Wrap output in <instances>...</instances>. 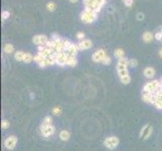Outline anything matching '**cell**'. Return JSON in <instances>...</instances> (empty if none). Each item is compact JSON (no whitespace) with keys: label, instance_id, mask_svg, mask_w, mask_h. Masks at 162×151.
Instances as JSON below:
<instances>
[{"label":"cell","instance_id":"28","mask_svg":"<svg viewBox=\"0 0 162 151\" xmlns=\"http://www.w3.org/2000/svg\"><path fill=\"white\" fill-rule=\"evenodd\" d=\"M101 64H103L104 66H109V64H112V58H111V56H107L106 58L103 60V62H101Z\"/></svg>","mask_w":162,"mask_h":151},{"label":"cell","instance_id":"25","mask_svg":"<svg viewBox=\"0 0 162 151\" xmlns=\"http://www.w3.org/2000/svg\"><path fill=\"white\" fill-rule=\"evenodd\" d=\"M42 124L45 125H51L52 124V117L51 116H45L43 118V120H42Z\"/></svg>","mask_w":162,"mask_h":151},{"label":"cell","instance_id":"22","mask_svg":"<svg viewBox=\"0 0 162 151\" xmlns=\"http://www.w3.org/2000/svg\"><path fill=\"white\" fill-rule=\"evenodd\" d=\"M114 56L115 58H117L118 60L121 58H123V56H125V51L123 49H116L115 51H114Z\"/></svg>","mask_w":162,"mask_h":151},{"label":"cell","instance_id":"29","mask_svg":"<svg viewBox=\"0 0 162 151\" xmlns=\"http://www.w3.org/2000/svg\"><path fill=\"white\" fill-rule=\"evenodd\" d=\"M138 66V60L136 58H130L129 60V67L130 68H136Z\"/></svg>","mask_w":162,"mask_h":151},{"label":"cell","instance_id":"27","mask_svg":"<svg viewBox=\"0 0 162 151\" xmlns=\"http://www.w3.org/2000/svg\"><path fill=\"white\" fill-rule=\"evenodd\" d=\"M62 108H60V107L56 106V107H53V108H52V114H53V115L60 116V114H62Z\"/></svg>","mask_w":162,"mask_h":151},{"label":"cell","instance_id":"11","mask_svg":"<svg viewBox=\"0 0 162 151\" xmlns=\"http://www.w3.org/2000/svg\"><path fill=\"white\" fill-rule=\"evenodd\" d=\"M152 132H153V128L150 125H144L140 131V137L142 138L143 140H146L152 135Z\"/></svg>","mask_w":162,"mask_h":151},{"label":"cell","instance_id":"5","mask_svg":"<svg viewBox=\"0 0 162 151\" xmlns=\"http://www.w3.org/2000/svg\"><path fill=\"white\" fill-rule=\"evenodd\" d=\"M120 140L119 138L116 137V136H110V137H107L104 140V145L109 149V150H114L115 148H117V146L119 145Z\"/></svg>","mask_w":162,"mask_h":151},{"label":"cell","instance_id":"3","mask_svg":"<svg viewBox=\"0 0 162 151\" xmlns=\"http://www.w3.org/2000/svg\"><path fill=\"white\" fill-rule=\"evenodd\" d=\"M80 18L83 22L86 24H90V23L95 22L97 18H98V13L91 9H85L84 11L81 12Z\"/></svg>","mask_w":162,"mask_h":151},{"label":"cell","instance_id":"31","mask_svg":"<svg viewBox=\"0 0 162 151\" xmlns=\"http://www.w3.org/2000/svg\"><path fill=\"white\" fill-rule=\"evenodd\" d=\"M10 126V123H9V121H7V120H2L1 121V128L2 129H8V127Z\"/></svg>","mask_w":162,"mask_h":151},{"label":"cell","instance_id":"15","mask_svg":"<svg viewBox=\"0 0 162 151\" xmlns=\"http://www.w3.org/2000/svg\"><path fill=\"white\" fill-rule=\"evenodd\" d=\"M33 60L36 62V64H38V67H39V68H42V69H45V68L47 67V58H42V56H40L39 54H38V53L34 56Z\"/></svg>","mask_w":162,"mask_h":151},{"label":"cell","instance_id":"33","mask_svg":"<svg viewBox=\"0 0 162 151\" xmlns=\"http://www.w3.org/2000/svg\"><path fill=\"white\" fill-rule=\"evenodd\" d=\"M125 4V6L127 7H131L132 5L134 4V0H125V1H123Z\"/></svg>","mask_w":162,"mask_h":151},{"label":"cell","instance_id":"24","mask_svg":"<svg viewBox=\"0 0 162 151\" xmlns=\"http://www.w3.org/2000/svg\"><path fill=\"white\" fill-rule=\"evenodd\" d=\"M120 81L123 85H129L130 83H131V76L130 75L125 76V77H123V78L120 79Z\"/></svg>","mask_w":162,"mask_h":151},{"label":"cell","instance_id":"8","mask_svg":"<svg viewBox=\"0 0 162 151\" xmlns=\"http://www.w3.org/2000/svg\"><path fill=\"white\" fill-rule=\"evenodd\" d=\"M49 40V38L47 37L45 34H35V35L32 37V42H33V45H37V47L45 45Z\"/></svg>","mask_w":162,"mask_h":151},{"label":"cell","instance_id":"30","mask_svg":"<svg viewBox=\"0 0 162 151\" xmlns=\"http://www.w3.org/2000/svg\"><path fill=\"white\" fill-rule=\"evenodd\" d=\"M136 19H137L138 21H143V20L145 19V14L143 13V12H138V13L136 14Z\"/></svg>","mask_w":162,"mask_h":151},{"label":"cell","instance_id":"37","mask_svg":"<svg viewBox=\"0 0 162 151\" xmlns=\"http://www.w3.org/2000/svg\"><path fill=\"white\" fill-rule=\"evenodd\" d=\"M160 81H161V82H162V76H161V78H160Z\"/></svg>","mask_w":162,"mask_h":151},{"label":"cell","instance_id":"7","mask_svg":"<svg viewBox=\"0 0 162 151\" xmlns=\"http://www.w3.org/2000/svg\"><path fill=\"white\" fill-rule=\"evenodd\" d=\"M40 132H41L43 137H45V138L51 137V136L53 135L54 132H56V127L53 126L52 124L51 125L41 124V126H40Z\"/></svg>","mask_w":162,"mask_h":151},{"label":"cell","instance_id":"19","mask_svg":"<svg viewBox=\"0 0 162 151\" xmlns=\"http://www.w3.org/2000/svg\"><path fill=\"white\" fill-rule=\"evenodd\" d=\"M78 64V60H77V58L75 56H69V58H68V62H67V66L68 67H75Z\"/></svg>","mask_w":162,"mask_h":151},{"label":"cell","instance_id":"14","mask_svg":"<svg viewBox=\"0 0 162 151\" xmlns=\"http://www.w3.org/2000/svg\"><path fill=\"white\" fill-rule=\"evenodd\" d=\"M155 69L152 67H146L144 70H143V76H144L145 78L148 79V80H151V79H153L155 77Z\"/></svg>","mask_w":162,"mask_h":151},{"label":"cell","instance_id":"32","mask_svg":"<svg viewBox=\"0 0 162 151\" xmlns=\"http://www.w3.org/2000/svg\"><path fill=\"white\" fill-rule=\"evenodd\" d=\"M77 38H78L79 40L84 39V38H86V34H85L84 32H82V31H80V32L77 33Z\"/></svg>","mask_w":162,"mask_h":151},{"label":"cell","instance_id":"13","mask_svg":"<svg viewBox=\"0 0 162 151\" xmlns=\"http://www.w3.org/2000/svg\"><path fill=\"white\" fill-rule=\"evenodd\" d=\"M79 51H80V49H79L78 45L73 43V42H71V45H70L67 49H64V53H68V54L71 56H77V54H78Z\"/></svg>","mask_w":162,"mask_h":151},{"label":"cell","instance_id":"26","mask_svg":"<svg viewBox=\"0 0 162 151\" xmlns=\"http://www.w3.org/2000/svg\"><path fill=\"white\" fill-rule=\"evenodd\" d=\"M9 17H10V12H9L8 10H3V11L1 12V20H2V21H5V20L8 19Z\"/></svg>","mask_w":162,"mask_h":151},{"label":"cell","instance_id":"36","mask_svg":"<svg viewBox=\"0 0 162 151\" xmlns=\"http://www.w3.org/2000/svg\"><path fill=\"white\" fill-rule=\"evenodd\" d=\"M69 1H70L71 3H77V2L79 1V0H69Z\"/></svg>","mask_w":162,"mask_h":151},{"label":"cell","instance_id":"10","mask_svg":"<svg viewBox=\"0 0 162 151\" xmlns=\"http://www.w3.org/2000/svg\"><path fill=\"white\" fill-rule=\"evenodd\" d=\"M16 144H17V137L14 135H11L7 137L4 141V147L8 150H12L15 148Z\"/></svg>","mask_w":162,"mask_h":151},{"label":"cell","instance_id":"4","mask_svg":"<svg viewBox=\"0 0 162 151\" xmlns=\"http://www.w3.org/2000/svg\"><path fill=\"white\" fill-rule=\"evenodd\" d=\"M160 86H161V81L160 80H153V81H150V82H147L146 84L144 85V87H143V92H146V93L149 94H154L159 90Z\"/></svg>","mask_w":162,"mask_h":151},{"label":"cell","instance_id":"9","mask_svg":"<svg viewBox=\"0 0 162 151\" xmlns=\"http://www.w3.org/2000/svg\"><path fill=\"white\" fill-rule=\"evenodd\" d=\"M69 54L64 53H60L56 54V64L60 66V67H66L67 66L68 58H69Z\"/></svg>","mask_w":162,"mask_h":151},{"label":"cell","instance_id":"34","mask_svg":"<svg viewBox=\"0 0 162 151\" xmlns=\"http://www.w3.org/2000/svg\"><path fill=\"white\" fill-rule=\"evenodd\" d=\"M60 36L58 35V34H56V33H52L51 34V39H58V38H60Z\"/></svg>","mask_w":162,"mask_h":151},{"label":"cell","instance_id":"20","mask_svg":"<svg viewBox=\"0 0 162 151\" xmlns=\"http://www.w3.org/2000/svg\"><path fill=\"white\" fill-rule=\"evenodd\" d=\"M3 51L7 54H10V53H14V45L11 43H6V45L3 47Z\"/></svg>","mask_w":162,"mask_h":151},{"label":"cell","instance_id":"16","mask_svg":"<svg viewBox=\"0 0 162 151\" xmlns=\"http://www.w3.org/2000/svg\"><path fill=\"white\" fill-rule=\"evenodd\" d=\"M154 38H155V35H154L151 31H144L142 34V39L145 43H151L153 41Z\"/></svg>","mask_w":162,"mask_h":151},{"label":"cell","instance_id":"2","mask_svg":"<svg viewBox=\"0 0 162 151\" xmlns=\"http://www.w3.org/2000/svg\"><path fill=\"white\" fill-rule=\"evenodd\" d=\"M83 1L85 9H91L97 13H99L106 4V0H83Z\"/></svg>","mask_w":162,"mask_h":151},{"label":"cell","instance_id":"23","mask_svg":"<svg viewBox=\"0 0 162 151\" xmlns=\"http://www.w3.org/2000/svg\"><path fill=\"white\" fill-rule=\"evenodd\" d=\"M47 9L49 10V12H53L56 11V4L53 1H49V2L47 3Z\"/></svg>","mask_w":162,"mask_h":151},{"label":"cell","instance_id":"6","mask_svg":"<svg viewBox=\"0 0 162 151\" xmlns=\"http://www.w3.org/2000/svg\"><path fill=\"white\" fill-rule=\"evenodd\" d=\"M107 56H108V54H107L106 51H105L104 49H99L92 54V60H93L94 62L99 64V62H102L103 60H104Z\"/></svg>","mask_w":162,"mask_h":151},{"label":"cell","instance_id":"17","mask_svg":"<svg viewBox=\"0 0 162 151\" xmlns=\"http://www.w3.org/2000/svg\"><path fill=\"white\" fill-rule=\"evenodd\" d=\"M71 138V134L68 130H62L60 132V139L62 140V141H68Z\"/></svg>","mask_w":162,"mask_h":151},{"label":"cell","instance_id":"12","mask_svg":"<svg viewBox=\"0 0 162 151\" xmlns=\"http://www.w3.org/2000/svg\"><path fill=\"white\" fill-rule=\"evenodd\" d=\"M77 45H78L80 51H88L93 47V41L89 38H84V39L80 40Z\"/></svg>","mask_w":162,"mask_h":151},{"label":"cell","instance_id":"1","mask_svg":"<svg viewBox=\"0 0 162 151\" xmlns=\"http://www.w3.org/2000/svg\"><path fill=\"white\" fill-rule=\"evenodd\" d=\"M128 68H129V60L126 58V56H123V58L118 60L117 66H116V70H117L119 79L123 78L125 76L130 75V74H129Z\"/></svg>","mask_w":162,"mask_h":151},{"label":"cell","instance_id":"21","mask_svg":"<svg viewBox=\"0 0 162 151\" xmlns=\"http://www.w3.org/2000/svg\"><path fill=\"white\" fill-rule=\"evenodd\" d=\"M33 58H34L33 54H31L30 53H25L23 62H24V64H30V62H33Z\"/></svg>","mask_w":162,"mask_h":151},{"label":"cell","instance_id":"18","mask_svg":"<svg viewBox=\"0 0 162 151\" xmlns=\"http://www.w3.org/2000/svg\"><path fill=\"white\" fill-rule=\"evenodd\" d=\"M25 53L23 51H17L14 53V60L17 62H23Z\"/></svg>","mask_w":162,"mask_h":151},{"label":"cell","instance_id":"38","mask_svg":"<svg viewBox=\"0 0 162 151\" xmlns=\"http://www.w3.org/2000/svg\"><path fill=\"white\" fill-rule=\"evenodd\" d=\"M122 1H125V0H122Z\"/></svg>","mask_w":162,"mask_h":151},{"label":"cell","instance_id":"35","mask_svg":"<svg viewBox=\"0 0 162 151\" xmlns=\"http://www.w3.org/2000/svg\"><path fill=\"white\" fill-rule=\"evenodd\" d=\"M158 54H159V56H160V58H162V47L159 49V51H158Z\"/></svg>","mask_w":162,"mask_h":151}]
</instances>
